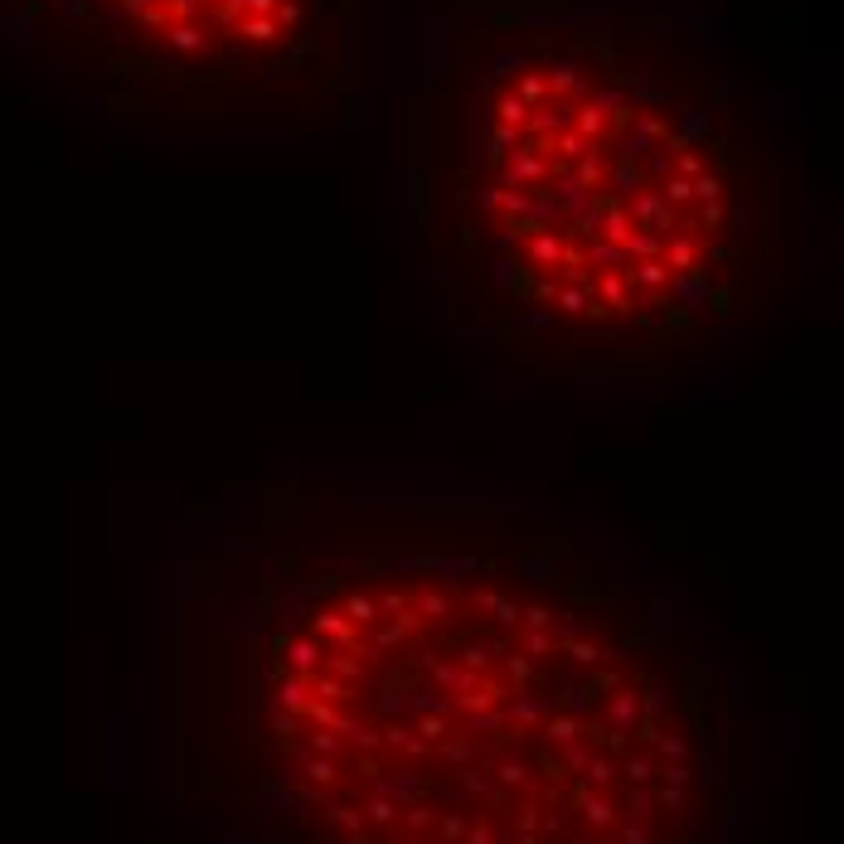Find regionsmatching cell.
<instances>
[{
  "label": "cell",
  "instance_id": "3",
  "mask_svg": "<svg viewBox=\"0 0 844 844\" xmlns=\"http://www.w3.org/2000/svg\"><path fill=\"white\" fill-rule=\"evenodd\" d=\"M30 10L122 107L223 117L311 83L349 0H30Z\"/></svg>",
  "mask_w": 844,
  "mask_h": 844
},
{
  "label": "cell",
  "instance_id": "2",
  "mask_svg": "<svg viewBox=\"0 0 844 844\" xmlns=\"http://www.w3.org/2000/svg\"><path fill=\"white\" fill-rule=\"evenodd\" d=\"M422 243L452 349L674 403L723 384L791 301L796 171L694 15L490 0L447 20L427 78Z\"/></svg>",
  "mask_w": 844,
  "mask_h": 844
},
{
  "label": "cell",
  "instance_id": "1",
  "mask_svg": "<svg viewBox=\"0 0 844 844\" xmlns=\"http://www.w3.org/2000/svg\"><path fill=\"white\" fill-rule=\"evenodd\" d=\"M243 655L262 815L306 844H703L723 694L616 525L471 471L287 466L171 525Z\"/></svg>",
  "mask_w": 844,
  "mask_h": 844
}]
</instances>
